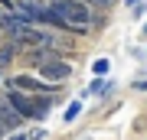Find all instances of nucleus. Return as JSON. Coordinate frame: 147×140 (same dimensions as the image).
Returning <instances> with one entry per match:
<instances>
[{
  "label": "nucleus",
  "mask_w": 147,
  "mask_h": 140,
  "mask_svg": "<svg viewBox=\"0 0 147 140\" xmlns=\"http://www.w3.org/2000/svg\"><path fill=\"white\" fill-rule=\"evenodd\" d=\"M7 101H10V108L16 111L20 117L26 121H42L49 114V108H53V94H26V91H10L7 94Z\"/></svg>",
  "instance_id": "f03ea898"
},
{
  "label": "nucleus",
  "mask_w": 147,
  "mask_h": 140,
  "mask_svg": "<svg viewBox=\"0 0 147 140\" xmlns=\"http://www.w3.org/2000/svg\"><path fill=\"white\" fill-rule=\"evenodd\" d=\"M144 36H147V23H144Z\"/></svg>",
  "instance_id": "2eb2a0df"
},
{
  "label": "nucleus",
  "mask_w": 147,
  "mask_h": 140,
  "mask_svg": "<svg viewBox=\"0 0 147 140\" xmlns=\"http://www.w3.org/2000/svg\"><path fill=\"white\" fill-rule=\"evenodd\" d=\"M13 10L23 13L30 23H42V26H53V29H62L65 33V23L53 13V3H46V0H16Z\"/></svg>",
  "instance_id": "7ed1b4c3"
},
{
  "label": "nucleus",
  "mask_w": 147,
  "mask_h": 140,
  "mask_svg": "<svg viewBox=\"0 0 147 140\" xmlns=\"http://www.w3.org/2000/svg\"><path fill=\"white\" fill-rule=\"evenodd\" d=\"M10 140H30V134H26V130H20V134H10Z\"/></svg>",
  "instance_id": "f8f14e48"
},
{
  "label": "nucleus",
  "mask_w": 147,
  "mask_h": 140,
  "mask_svg": "<svg viewBox=\"0 0 147 140\" xmlns=\"http://www.w3.org/2000/svg\"><path fill=\"white\" fill-rule=\"evenodd\" d=\"M0 16H3V13H0Z\"/></svg>",
  "instance_id": "f3484780"
},
{
  "label": "nucleus",
  "mask_w": 147,
  "mask_h": 140,
  "mask_svg": "<svg viewBox=\"0 0 147 140\" xmlns=\"http://www.w3.org/2000/svg\"><path fill=\"white\" fill-rule=\"evenodd\" d=\"M0 33H3V29H0Z\"/></svg>",
  "instance_id": "a211bd4d"
},
{
  "label": "nucleus",
  "mask_w": 147,
  "mask_h": 140,
  "mask_svg": "<svg viewBox=\"0 0 147 140\" xmlns=\"http://www.w3.org/2000/svg\"><path fill=\"white\" fill-rule=\"evenodd\" d=\"M79 114H82V101H72V104L65 108V114H62V117H65V124H72Z\"/></svg>",
  "instance_id": "6e6552de"
},
{
  "label": "nucleus",
  "mask_w": 147,
  "mask_h": 140,
  "mask_svg": "<svg viewBox=\"0 0 147 140\" xmlns=\"http://www.w3.org/2000/svg\"><path fill=\"white\" fill-rule=\"evenodd\" d=\"M46 137V127H36V130H30V140H42Z\"/></svg>",
  "instance_id": "9b49d317"
},
{
  "label": "nucleus",
  "mask_w": 147,
  "mask_h": 140,
  "mask_svg": "<svg viewBox=\"0 0 147 140\" xmlns=\"http://www.w3.org/2000/svg\"><path fill=\"white\" fill-rule=\"evenodd\" d=\"M72 75H75V68H72V62H65V59H53V62L39 65V78H46L49 85H59V82H65V78H72Z\"/></svg>",
  "instance_id": "39448f33"
},
{
  "label": "nucleus",
  "mask_w": 147,
  "mask_h": 140,
  "mask_svg": "<svg viewBox=\"0 0 147 140\" xmlns=\"http://www.w3.org/2000/svg\"><path fill=\"white\" fill-rule=\"evenodd\" d=\"M134 88H137V91H147V78H141V82H134Z\"/></svg>",
  "instance_id": "ddd939ff"
},
{
  "label": "nucleus",
  "mask_w": 147,
  "mask_h": 140,
  "mask_svg": "<svg viewBox=\"0 0 147 140\" xmlns=\"http://www.w3.org/2000/svg\"><path fill=\"white\" fill-rule=\"evenodd\" d=\"M127 3H131V7H137V3H141V0H127Z\"/></svg>",
  "instance_id": "4468645a"
},
{
  "label": "nucleus",
  "mask_w": 147,
  "mask_h": 140,
  "mask_svg": "<svg viewBox=\"0 0 147 140\" xmlns=\"http://www.w3.org/2000/svg\"><path fill=\"white\" fill-rule=\"evenodd\" d=\"M16 49H20V46H13L10 39H7V42H0V72L13 65V59H16Z\"/></svg>",
  "instance_id": "423d86ee"
},
{
  "label": "nucleus",
  "mask_w": 147,
  "mask_h": 140,
  "mask_svg": "<svg viewBox=\"0 0 147 140\" xmlns=\"http://www.w3.org/2000/svg\"><path fill=\"white\" fill-rule=\"evenodd\" d=\"M82 3H88L95 13H98V10L105 13V10H111V7H115V0H82Z\"/></svg>",
  "instance_id": "9d476101"
},
{
  "label": "nucleus",
  "mask_w": 147,
  "mask_h": 140,
  "mask_svg": "<svg viewBox=\"0 0 147 140\" xmlns=\"http://www.w3.org/2000/svg\"><path fill=\"white\" fill-rule=\"evenodd\" d=\"M111 88H115V82H108V78H95V82L88 85V91H85V94H98V98H105Z\"/></svg>",
  "instance_id": "0eeeda50"
},
{
  "label": "nucleus",
  "mask_w": 147,
  "mask_h": 140,
  "mask_svg": "<svg viewBox=\"0 0 147 140\" xmlns=\"http://www.w3.org/2000/svg\"><path fill=\"white\" fill-rule=\"evenodd\" d=\"M7 88L10 91H26V94H56L59 88L56 85H49L46 78H36V75H13L10 82H7Z\"/></svg>",
  "instance_id": "20e7f679"
},
{
  "label": "nucleus",
  "mask_w": 147,
  "mask_h": 140,
  "mask_svg": "<svg viewBox=\"0 0 147 140\" xmlns=\"http://www.w3.org/2000/svg\"><path fill=\"white\" fill-rule=\"evenodd\" d=\"M92 75L95 78H105L108 75V59H95V62H92Z\"/></svg>",
  "instance_id": "1a4fd4ad"
},
{
  "label": "nucleus",
  "mask_w": 147,
  "mask_h": 140,
  "mask_svg": "<svg viewBox=\"0 0 147 140\" xmlns=\"http://www.w3.org/2000/svg\"><path fill=\"white\" fill-rule=\"evenodd\" d=\"M53 13L65 23V33H72V36H88L101 23L95 16V10L82 0H53Z\"/></svg>",
  "instance_id": "f257e3e1"
},
{
  "label": "nucleus",
  "mask_w": 147,
  "mask_h": 140,
  "mask_svg": "<svg viewBox=\"0 0 147 140\" xmlns=\"http://www.w3.org/2000/svg\"><path fill=\"white\" fill-rule=\"evenodd\" d=\"M0 134H3V127H0Z\"/></svg>",
  "instance_id": "dca6fc26"
}]
</instances>
